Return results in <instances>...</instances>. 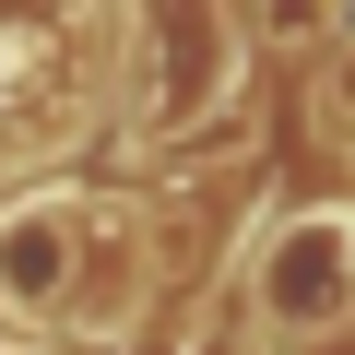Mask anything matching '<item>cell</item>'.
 I'll use <instances>...</instances> for the list:
<instances>
[{
	"label": "cell",
	"mask_w": 355,
	"mask_h": 355,
	"mask_svg": "<svg viewBox=\"0 0 355 355\" xmlns=\"http://www.w3.org/2000/svg\"><path fill=\"white\" fill-rule=\"evenodd\" d=\"M261 308H272V331H331V320L355 308V214L284 225L272 261H261Z\"/></svg>",
	"instance_id": "6da1fadb"
},
{
	"label": "cell",
	"mask_w": 355,
	"mask_h": 355,
	"mask_svg": "<svg viewBox=\"0 0 355 355\" xmlns=\"http://www.w3.org/2000/svg\"><path fill=\"white\" fill-rule=\"evenodd\" d=\"M83 214L71 202H12L0 214V308L12 320H60L71 308V284H83Z\"/></svg>",
	"instance_id": "7a4b0ae2"
},
{
	"label": "cell",
	"mask_w": 355,
	"mask_h": 355,
	"mask_svg": "<svg viewBox=\"0 0 355 355\" xmlns=\"http://www.w3.org/2000/svg\"><path fill=\"white\" fill-rule=\"evenodd\" d=\"M71 320H83L95 343H119V331L142 320V237H130L119 214L83 237V284H71Z\"/></svg>",
	"instance_id": "3957f363"
},
{
	"label": "cell",
	"mask_w": 355,
	"mask_h": 355,
	"mask_svg": "<svg viewBox=\"0 0 355 355\" xmlns=\"http://www.w3.org/2000/svg\"><path fill=\"white\" fill-rule=\"evenodd\" d=\"M272 12H284V24L308 36V24H331V0H272Z\"/></svg>",
	"instance_id": "277c9868"
}]
</instances>
